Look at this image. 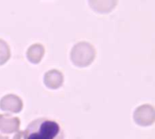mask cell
<instances>
[{
	"label": "cell",
	"instance_id": "obj_1",
	"mask_svg": "<svg viewBox=\"0 0 155 139\" xmlns=\"http://www.w3.org/2000/svg\"><path fill=\"white\" fill-rule=\"evenodd\" d=\"M22 137L23 139H64V134L56 120L39 118L29 123Z\"/></svg>",
	"mask_w": 155,
	"mask_h": 139
}]
</instances>
